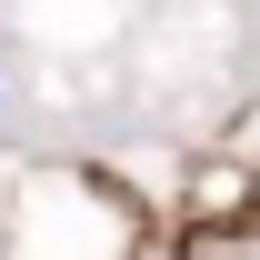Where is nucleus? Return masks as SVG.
<instances>
[{
  "label": "nucleus",
  "mask_w": 260,
  "mask_h": 260,
  "mask_svg": "<svg viewBox=\"0 0 260 260\" xmlns=\"http://www.w3.org/2000/svg\"><path fill=\"white\" fill-rule=\"evenodd\" d=\"M0 110H10V90H0Z\"/></svg>",
  "instance_id": "1"
}]
</instances>
